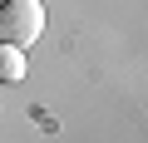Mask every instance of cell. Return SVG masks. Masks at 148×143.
Wrapping results in <instances>:
<instances>
[{
    "instance_id": "7a4b0ae2",
    "label": "cell",
    "mask_w": 148,
    "mask_h": 143,
    "mask_svg": "<svg viewBox=\"0 0 148 143\" xmlns=\"http://www.w3.org/2000/svg\"><path fill=\"white\" fill-rule=\"evenodd\" d=\"M25 49H15V44H0V84H20L25 79Z\"/></svg>"
},
{
    "instance_id": "6da1fadb",
    "label": "cell",
    "mask_w": 148,
    "mask_h": 143,
    "mask_svg": "<svg viewBox=\"0 0 148 143\" xmlns=\"http://www.w3.org/2000/svg\"><path fill=\"white\" fill-rule=\"evenodd\" d=\"M45 35V5L40 0H0V44H35Z\"/></svg>"
}]
</instances>
